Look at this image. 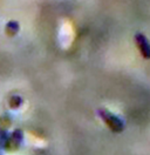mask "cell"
Wrapping results in <instances>:
<instances>
[{
    "label": "cell",
    "instance_id": "4",
    "mask_svg": "<svg viewBox=\"0 0 150 155\" xmlns=\"http://www.w3.org/2000/svg\"><path fill=\"white\" fill-rule=\"evenodd\" d=\"M19 29H20V26H19L18 21H14V20L8 21L5 26V32L8 37H14L15 34H18Z\"/></svg>",
    "mask_w": 150,
    "mask_h": 155
},
{
    "label": "cell",
    "instance_id": "3",
    "mask_svg": "<svg viewBox=\"0 0 150 155\" xmlns=\"http://www.w3.org/2000/svg\"><path fill=\"white\" fill-rule=\"evenodd\" d=\"M134 41L140 51L141 55L144 59H150V42L148 41L147 37L142 33H137L134 37Z\"/></svg>",
    "mask_w": 150,
    "mask_h": 155
},
{
    "label": "cell",
    "instance_id": "1",
    "mask_svg": "<svg viewBox=\"0 0 150 155\" xmlns=\"http://www.w3.org/2000/svg\"><path fill=\"white\" fill-rule=\"evenodd\" d=\"M97 114L102 119V121L106 124V126L108 127L112 133H121L124 129V124L119 116L110 113L107 109H99Z\"/></svg>",
    "mask_w": 150,
    "mask_h": 155
},
{
    "label": "cell",
    "instance_id": "5",
    "mask_svg": "<svg viewBox=\"0 0 150 155\" xmlns=\"http://www.w3.org/2000/svg\"><path fill=\"white\" fill-rule=\"evenodd\" d=\"M21 102H22L21 97H18V95H14V97H11V100H9V106L12 107V108H18L21 105Z\"/></svg>",
    "mask_w": 150,
    "mask_h": 155
},
{
    "label": "cell",
    "instance_id": "2",
    "mask_svg": "<svg viewBox=\"0 0 150 155\" xmlns=\"http://www.w3.org/2000/svg\"><path fill=\"white\" fill-rule=\"evenodd\" d=\"M21 142H22V132L20 129H17L7 139H5L4 147L8 152H14V150H18L19 149Z\"/></svg>",
    "mask_w": 150,
    "mask_h": 155
}]
</instances>
